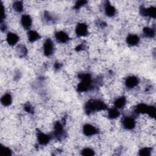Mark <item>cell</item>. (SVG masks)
I'll return each mask as SVG.
<instances>
[{"label": "cell", "mask_w": 156, "mask_h": 156, "mask_svg": "<svg viewBox=\"0 0 156 156\" xmlns=\"http://www.w3.org/2000/svg\"><path fill=\"white\" fill-rule=\"evenodd\" d=\"M86 112L89 114L96 111H100L107 109V106L101 101L92 100L89 101L85 106Z\"/></svg>", "instance_id": "obj_1"}, {"label": "cell", "mask_w": 156, "mask_h": 156, "mask_svg": "<svg viewBox=\"0 0 156 156\" xmlns=\"http://www.w3.org/2000/svg\"><path fill=\"white\" fill-rule=\"evenodd\" d=\"M81 82L78 84L77 90L79 92H84L89 90L90 87L92 80L91 76L89 74H82L79 75Z\"/></svg>", "instance_id": "obj_2"}, {"label": "cell", "mask_w": 156, "mask_h": 156, "mask_svg": "<svg viewBox=\"0 0 156 156\" xmlns=\"http://www.w3.org/2000/svg\"><path fill=\"white\" fill-rule=\"evenodd\" d=\"M44 54L47 56H50L53 53L54 45L52 44V41L50 38H48L45 41L44 45Z\"/></svg>", "instance_id": "obj_3"}, {"label": "cell", "mask_w": 156, "mask_h": 156, "mask_svg": "<svg viewBox=\"0 0 156 156\" xmlns=\"http://www.w3.org/2000/svg\"><path fill=\"white\" fill-rule=\"evenodd\" d=\"M83 132L86 136H92L98 133V129L93 126L87 124L84 125L83 127Z\"/></svg>", "instance_id": "obj_4"}, {"label": "cell", "mask_w": 156, "mask_h": 156, "mask_svg": "<svg viewBox=\"0 0 156 156\" xmlns=\"http://www.w3.org/2000/svg\"><path fill=\"white\" fill-rule=\"evenodd\" d=\"M123 125L125 129L131 130L134 129L135 126V121L133 118L127 117L123 119Z\"/></svg>", "instance_id": "obj_5"}, {"label": "cell", "mask_w": 156, "mask_h": 156, "mask_svg": "<svg viewBox=\"0 0 156 156\" xmlns=\"http://www.w3.org/2000/svg\"><path fill=\"white\" fill-rule=\"evenodd\" d=\"M76 33L79 37L86 36L88 33V27L87 24L84 23H79L76 28Z\"/></svg>", "instance_id": "obj_6"}, {"label": "cell", "mask_w": 156, "mask_h": 156, "mask_svg": "<svg viewBox=\"0 0 156 156\" xmlns=\"http://www.w3.org/2000/svg\"><path fill=\"white\" fill-rule=\"evenodd\" d=\"M155 7H150L149 8H145V7H141L140 9L141 14L144 16L147 17H151L152 18L155 17Z\"/></svg>", "instance_id": "obj_7"}, {"label": "cell", "mask_w": 156, "mask_h": 156, "mask_svg": "<svg viewBox=\"0 0 156 156\" xmlns=\"http://www.w3.org/2000/svg\"><path fill=\"white\" fill-rule=\"evenodd\" d=\"M37 138L38 143L41 145H47L50 140V137L49 135L44 134L40 131H38L37 133Z\"/></svg>", "instance_id": "obj_8"}, {"label": "cell", "mask_w": 156, "mask_h": 156, "mask_svg": "<svg viewBox=\"0 0 156 156\" xmlns=\"http://www.w3.org/2000/svg\"><path fill=\"white\" fill-rule=\"evenodd\" d=\"M55 37L58 41L60 42L61 44L66 43V42L69 40V37L68 34L63 31H59L56 33L55 34Z\"/></svg>", "instance_id": "obj_9"}, {"label": "cell", "mask_w": 156, "mask_h": 156, "mask_svg": "<svg viewBox=\"0 0 156 156\" xmlns=\"http://www.w3.org/2000/svg\"><path fill=\"white\" fill-rule=\"evenodd\" d=\"M138 83V79L135 76H130L128 77L125 82L126 86L129 89H132L137 86V85Z\"/></svg>", "instance_id": "obj_10"}, {"label": "cell", "mask_w": 156, "mask_h": 156, "mask_svg": "<svg viewBox=\"0 0 156 156\" xmlns=\"http://www.w3.org/2000/svg\"><path fill=\"white\" fill-rule=\"evenodd\" d=\"M21 24H22V26H23V27L25 28V29H26V30H28L31 27L33 21L30 16L24 15L21 17Z\"/></svg>", "instance_id": "obj_11"}, {"label": "cell", "mask_w": 156, "mask_h": 156, "mask_svg": "<svg viewBox=\"0 0 156 156\" xmlns=\"http://www.w3.org/2000/svg\"><path fill=\"white\" fill-rule=\"evenodd\" d=\"M18 40H19V37L17 34L12 33H9L7 34V41L10 45L11 46L15 45L18 41Z\"/></svg>", "instance_id": "obj_12"}, {"label": "cell", "mask_w": 156, "mask_h": 156, "mask_svg": "<svg viewBox=\"0 0 156 156\" xmlns=\"http://www.w3.org/2000/svg\"><path fill=\"white\" fill-rule=\"evenodd\" d=\"M55 129V135L58 138H61L64 135V128L63 126L60 122H56L54 125Z\"/></svg>", "instance_id": "obj_13"}, {"label": "cell", "mask_w": 156, "mask_h": 156, "mask_svg": "<svg viewBox=\"0 0 156 156\" xmlns=\"http://www.w3.org/2000/svg\"><path fill=\"white\" fill-rule=\"evenodd\" d=\"M139 41H140V38L137 35L131 34L126 38L127 43L131 46L137 45L139 42Z\"/></svg>", "instance_id": "obj_14"}, {"label": "cell", "mask_w": 156, "mask_h": 156, "mask_svg": "<svg viewBox=\"0 0 156 156\" xmlns=\"http://www.w3.org/2000/svg\"><path fill=\"white\" fill-rule=\"evenodd\" d=\"M1 104L4 106H9L12 103V96L9 93H6L1 99Z\"/></svg>", "instance_id": "obj_15"}, {"label": "cell", "mask_w": 156, "mask_h": 156, "mask_svg": "<svg viewBox=\"0 0 156 156\" xmlns=\"http://www.w3.org/2000/svg\"><path fill=\"white\" fill-rule=\"evenodd\" d=\"M41 36L35 31H30L28 33V39L30 42H34L40 39Z\"/></svg>", "instance_id": "obj_16"}, {"label": "cell", "mask_w": 156, "mask_h": 156, "mask_svg": "<svg viewBox=\"0 0 156 156\" xmlns=\"http://www.w3.org/2000/svg\"><path fill=\"white\" fill-rule=\"evenodd\" d=\"M120 115V113L118 110L115 108H112L109 110L108 117L111 119H115L118 118Z\"/></svg>", "instance_id": "obj_17"}, {"label": "cell", "mask_w": 156, "mask_h": 156, "mask_svg": "<svg viewBox=\"0 0 156 156\" xmlns=\"http://www.w3.org/2000/svg\"><path fill=\"white\" fill-rule=\"evenodd\" d=\"M105 12L106 14L109 17H112L116 13V9L115 8L111 6L110 4H107L105 7Z\"/></svg>", "instance_id": "obj_18"}, {"label": "cell", "mask_w": 156, "mask_h": 156, "mask_svg": "<svg viewBox=\"0 0 156 156\" xmlns=\"http://www.w3.org/2000/svg\"><path fill=\"white\" fill-rule=\"evenodd\" d=\"M126 98L124 96L120 97L115 101V106L117 109H121L123 108L126 104Z\"/></svg>", "instance_id": "obj_19"}, {"label": "cell", "mask_w": 156, "mask_h": 156, "mask_svg": "<svg viewBox=\"0 0 156 156\" xmlns=\"http://www.w3.org/2000/svg\"><path fill=\"white\" fill-rule=\"evenodd\" d=\"M147 108L148 106H146V104H140L137 106L135 109V112L137 113H146Z\"/></svg>", "instance_id": "obj_20"}, {"label": "cell", "mask_w": 156, "mask_h": 156, "mask_svg": "<svg viewBox=\"0 0 156 156\" xmlns=\"http://www.w3.org/2000/svg\"><path fill=\"white\" fill-rule=\"evenodd\" d=\"M143 34L144 35L149 38H152L155 36V32L154 30L150 27H145L143 29Z\"/></svg>", "instance_id": "obj_21"}, {"label": "cell", "mask_w": 156, "mask_h": 156, "mask_svg": "<svg viewBox=\"0 0 156 156\" xmlns=\"http://www.w3.org/2000/svg\"><path fill=\"white\" fill-rule=\"evenodd\" d=\"M13 8L16 12H21L23 10V5L21 1H16L13 4Z\"/></svg>", "instance_id": "obj_22"}, {"label": "cell", "mask_w": 156, "mask_h": 156, "mask_svg": "<svg viewBox=\"0 0 156 156\" xmlns=\"http://www.w3.org/2000/svg\"><path fill=\"white\" fill-rule=\"evenodd\" d=\"M17 53L20 55V57H23L27 53V50L24 45H18V47L17 48Z\"/></svg>", "instance_id": "obj_23"}, {"label": "cell", "mask_w": 156, "mask_h": 156, "mask_svg": "<svg viewBox=\"0 0 156 156\" xmlns=\"http://www.w3.org/2000/svg\"><path fill=\"white\" fill-rule=\"evenodd\" d=\"M155 113H156V110L154 106H148L146 113H147L149 117L152 118H154L155 116Z\"/></svg>", "instance_id": "obj_24"}, {"label": "cell", "mask_w": 156, "mask_h": 156, "mask_svg": "<svg viewBox=\"0 0 156 156\" xmlns=\"http://www.w3.org/2000/svg\"><path fill=\"white\" fill-rule=\"evenodd\" d=\"M1 156H8L12 154L11 150L6 146H1Z\"/></svg>", "instance_id": "obj_25"}, {"label": "cell", "mask_w": 156, "mask_h": 156, "mask_svg": "<svg viewBox=\"0 0 156 156\" xmlns=\"http://www.w3.org/2000/svg\"><path fill=\"white\" fill-rule=\"evenodd\" d=\"M152 149L149 148H144L143 149H141L140 151L139 154L140 155H143V156H148L151 155Z\"/></svg>", "instance_id": "obj_26"}, {"label": "cell", "mask_w": 156, "mask_h": 156, "mask_svg": "<svg viewBox=\"0 0 156 156\" xmlns=\"http://www.w3.org/2000/svg\"><path fill=\"white\" fill-rule=\"evenodd\" d=\"M95 154V152L93 149L90 148H85L82 151V155L85 156H91Z\"/></svg>", "instance_id": "obj_27"}, {"label": "cell", "mask_w": 156, "mask_h": 156, "mask_svg": "<svg viewBox=\"0 0 156 156\" xmlns=\"http://www.w3.org/2000/svg\"><path fill=\"white\" fill-rule=\"evenodd\" d=\"M87 2L86 1H77L76 4H75V8L76 9H79L80 7H81L82 6H83L84 5L86 4Z\"/></svg>", "instance_id": "obj_28"}, {"label": "cell", "mask_w": 156, "mask_h": 156, "mask_svg": "<svg viewBox=\"0 0 156 156\" xmlns=\"http://www.w3.org/2000/svg\"><path fill=\"white\" fill-rule=\"evenodd\" d=\"M24 110L28 113H33V108L30 104H26L24 105Z\"/></svg>", "instance_id": "obj_29"}, {"label": "cell", "mask_w": 156, "mask_h": 156, "mask_svg": "<svg viewBox=\"0 0 156 156\" xmlns=\"http://www.w3.org/2000/svg\"><path fill=\"white\" fill-rule=\"evenodd\" d=\"M5 18V13H4V6L3 5V4H1V22H3V20Z\"/></svg>", "instance_id": "obj_30"}, {"label": "cell", "mask_w": 156, "mask_h": 156, "mask_svg": "<svg viewBox=\"0 0 156 156\" xmlns=\"http://www.w3.org/2000/svg\"><path fill=\"white\" fill-rule=\"evenodd\" d=\"M1 29L3 31H4L6 30V25L3 23V22H1Z\"/></svg>", "instance_id": "obj_31"}]
</instances>
